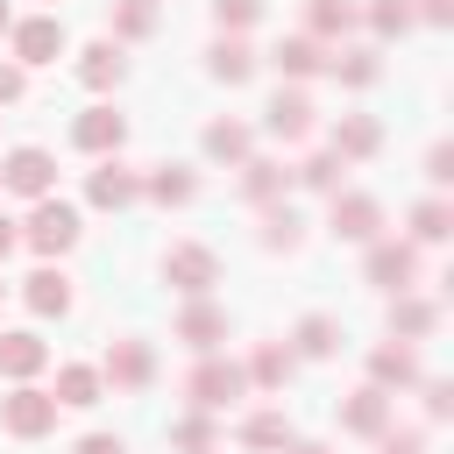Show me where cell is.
<instances>
[{
  "label": "cell",
  "mask_w": 454,
  "mask_h": 454,
  "mask_svg": "<svg viewBox=\"0 0 454 454\" xmlns=\"http://www.w3.org/2000/svg\"><path fill=\"white\" fill-rule=\"evenodd\" d=\"M21 241H28L35 255H64V248L78 241V206H64V199H35L28 220H21Z\"/></svg>",
  "instance_id": "cell-1"
},
{
  "label": "cell",
  "mask_w": 454,
  "mask_h": 454,
  "mask_svg": "<svg viewBox=\"0 0 454 454\" xmlns=\"http://www.w3.org/2000/svg\"><path fill=\"white\" fill-rule=\"evenodd\" d=\"M0 426H7L14 440H43V433L57 426V397L35 390V383H14V397H0Z\"/></svg>",
  "instance_id": "cell-2"
},
{
  "label": "cell",
  "mask_w": 454,
  "mask_h": 454,
  "mask_svg": "<svg viewBox=\"0 0 454 454\" xmlns=\"http://www.w3.org/2000/svg\"><path fill=\"white\" fill-rule=\"evenodd\" d=\"M241 390H248V369H234V362H199V369H192V383H184L192 411H227Z\"/></svg>",
  "instance_id": "cell-3"
},
{
  "label": "cell",
  "mask_w": 454,
  "mask_h": 454,
  "mask_svg": "<svg viewBox=\"0 0 454 454\" xmlns=\"http://www.w3.org/2000/svg\"><path fill=\"white\" fill-rule=\"evenodd\" d=\"M163 277H170L184 298H206V291L220 284V255H213V248H199V241H177V248L163 255Z\"/></svg>",
  "instance_id": "cell-4"
},
{
  "label": "cell",
  "mask_w": 454,
  "mask_h": 454,
  "mask_svg": "<svg viewBox=\"0 0 454 454\" xmlns=\"http://www.w3.org/2000/svg\"><path fill=\"white\" fill-rule=\"evenodd\" d=\"M7 35H14V64H57L64 57V21L57 14H28Z\"/></svg>",
  "instance_id": "cell-5"
},
{
  "label": "cell",
  "mask_w": 454,
  "mask_h": 454,
  "mask_svg": "<svg viewBox=\"0 0 454 454\" xmlns=\"http://www.w3.org/2000/svg\"><path fill=\"white\" fill-rule=\"evenodd\" d=\"M0 184H7V192H21V199H50V184H57L50 149H14V156L0 163Z\"/></svg>",
  "instance_id": "cell-6"
},
{
  "label": "cell",
  "mask_w": 454,
  "mask_h": 454,
  "mask_svg": "<svg viewBox=\"0 0 454 454\" xmlns=\"http://www.w3.org/2000/svg\"><path fill=\"white\" fill-rule=\"evenodd\" d=\"M411 277H419V248H411V241H383V234H376V241H369V284L404 291Z\"/></svg>",
  "instance_id": "cell-7"
},
{
  "label": "cell",
  "mask_w": 454,
  "mask_h": 454,
  "mask_svg": "<svg viewBox=\"0 0 454 454\" xmlns=\"http://www.w3.org/2000/svg\"><path fill=\"white\" fill-rule=\"evenodd\" d=\"M71 142H78L85 156H114V149L128 142V121H121L114 106H85V114H78V128H71Z\"/></svg>",
  "instance_id": "cell-8"
},
{
  "label": "cell",
  "mask_w": 454,
  "mask_h": 454,
  "mask_svg": "<svg viewBox=\"0 0 454 454\" xmlns=\"http://www.w3.org/2000/svg\"><path fill=\"white\" fill-rule=\"evenodd\" d=\"M333 234H340V241H362V248H369V241L383 234V206H376L369 192H348V199H333Z\"/></svg>",
  "instance_id": "cell-9"
},
{
  "label": "cell",
  "mask_w": 454,
  "mask_h": 454,
  "mask_svg": "<svg viewBox=\"0 0 454 454\" xmlns=\"http://www.w3.org/2000/svg\"><path fill=\"white\" fill-rule=\"evenodd\" d=\"M177 340L199 348V355H213V348L227 340V312L206 305V298H184V312H177Z\"/></svg>",
  "instance_id": "cell-10"
},
{
  "label": "cell",
  "mask_w": 454,
  "mask_h": 454,
  "mask_svg": "<svg viewBox=\"0 0 454 454\" xmlns=\"http://www.w3.org/2000/svg\"><path fill=\"white\" fill-rule=\"evenodd\" d=\"M262 128H270L277 142H305V135H312V99H305L298 85H284V92L270 99V114H262Z\"/></svg>",
  "instance_id": "cell-11"
},
{
  "label": "cell",
  "mask_w": 454,
  "mask_h": 454,
  "mask_svg": "<svg viewBox=\"0 0 454 454\" xmlns=\"http://www.w3.org/2000/svg\"><path fill=\"white\" fill-rule=\"evenodd\" d=\"M85 199H92V206H106V213H121V206H135V199H142V177H135V170H121V163H99V170L85 177Z\"/></svg>",
  "instance_id": "cell-12"
},
{
  "label": "cell",
  "mask_w": 454,
  "mask_h": 454,
  "mask_svg": "<svg viewBox=\"0 0 454 454\" xmlns=\"http://www.w3.org/2000/svg\"><path fill=\"white\" fill-rule=\"evenodd\" d=\"M149 376H156V362H149V348H142V340H114V348H106V369H99V383L142 390Z\"/></svg>",
  "instance_id": "cell-13"
},
{
  "label": "cell",
  "mask_w": 454,
  "mask_h": 454,
  "mask_svg": "<svg viewBox=\"0 0 454 454\" xmlns=\"http://www.w3.org/2000/svg\"><path fill=\"white\" fill-rule=\"evenodd\" d=\"M340 426H348V433H369V440H376V433L390 426V390L362 383V390H355V397L340 404Z\"/></svg>",
  "instance_id": "cell-14"
},
{
  "label": "cell",
  "mask_w": 454,
  "mask_h": 454,
  "mask_svg": "<svg viewBox=\"0 0 454 454\" xmlns=\"http://www.w3.org/2000/svg\"><path fill=\"white\" fill-rule=\"evenodd\" d=\"M21 298H28V312H43V319H50V312H57V319H64V312H71V277H64V270H50V262H43V270H35V277H28V291H21Z\"/></svg>",
  "instance_id": "cell-15"
},
{
  "label": "cell",
  "mask_w": 454,
  "mask_h": 454,
  "mask_svg": "<svg viewBox=\"0 0 454 454\" xmlns=\"http://www.w3.org/2000/svg\"><path fill=\"white\" fill-rule=\"evenodd\" d=\"M50 362V348L35 340V333H0V376H14V383H28L35 369Z\"/></svg>",
  "instance_id": "cell-16"
},
{
  "label": "cell",
  "mask_w": 454,
  "mask_h": 454,
  "mask_svg": "<svg viewBox=\"0 0 454 454\" xmlns=\"http://www.w3.org/2000/svg\"><path fill=\"white\" fill-rule=\"evenodd\" d=\"M206 71H213L220 85H248V78H255V50H248L241 35H220V43H213V64H206Z\"/></svg>",
  "instance_id": "cell-17"
},
{
  "label": "cell",
  "mask_w": 454,
  "mask_h": 454,
  "mask_svg": "<svg viewBox=\"0 0 454 454\" xmlns=\"http://www.w3.org/2000/svg\"><path fill=\"white\" fill-rule=\"evenodd\" d=\"M376 142H383V128L369 114H340L333 121V156H355L362 163V156H376Z\"/></svg>",
  "instance_id": "cell-18"
},
{
  "label": "cell",
  "mask_w": 454,
  "mask_h": 454,
  "mask_svg": "<svg viewBox=\"0 0 454 454\" xmlns=\"http://www.w3.org/2000/svg\"><path fill=\"white\" fill-rule=\"evenodd\" d=\"M333 348H340V326H333L326 312H305V319H298V333H291V355H305V362H326Z\"/></svg>",
  "instance_id": "cell-19"
},
{
  "label": "cell",
  "mask_w": 454,
  "mask_h": 454,
  "mask_svg": "<svg viewBox=\"0 0 454 454\" xmlns=\"http://www.w3.org/2000/svg\"><path fill=\"white\" fill-rule=\"evenodd\" d=\"M369 383H376V390L419 383V355H411V348H376V355H369Z\"/></svg>",
  "instance_id": "cell-20"
},
{
  "label": "cell",
  "mask_w": 454,
  "mask_h": 454,
  "mask_svg": "<svg viewBox=\"0 0 454 454\" xmlns=\"http://www.w3.org/2000/svg\"><path fill=\"white\" fill-rule=\"evenodd\" d=\"M270 64H277L284 78H312L326 57H319V35H284V43L270 50Z\"/></svg>",
  "instance_id": "cell-21"
},
{
  "label": "cell",
  "mask_w": 454,
  "mask_h": 454,
  "mask_svg": "<svg viewBox=\"0 0 454 454\" xmlns=\"http://www.w3.org/2000/svg\"><path fill=\"white\" fill-rule=\"evenodd\" d=\"M121 71H128V64H121V50H114V43H85V50H78V78H85L92 92L121 85Z\"/></svg>",
  "instance_id": "cell-22"
},
{
  "label": "cell",
  "mask_w": 454,
  "mask_h": 454,
  "mask_svg": "<svg viewBox=\"0 0 454 454\" xmlns=\"http://www.w3.org/2000/svg\"><path fill=\"white\" fill-rule=\"evenodd\" d=\"M57 404H71V411H85V404H99V369H85V362H71V369H57V390H50Z\"/></svg>",
  "instance_id": "cell-23"
},
{
  "label": "cell",
  "mask_w": 454,
  "mask_h": 454,
  "mask_svg": "<svg viewBox=\"0 0 454 454\" xmlns=\"http://www.w3.org/2000/svg\"><path fill=\"white\" fill-rule=\"evenodd\" d=\"M142 192H149V199H156V206H184V199H192V192H199V177H192V170H184V163H163V170H156V177H149V184H142Z\"/></svg>",
  "instance_id": "cell-24"
},
{
  "label": "cell",
  "mask_w": 454,
  "mask_h": 454,
  "mask_svg": "<svg viewBox=\"0 0 454 454\" xmlns=\"http://www.w3.org/2000/svg\"><path fill=\"white\" fill-rule=\"evenodd\" d=\"M291 369H298V355L291 348H255V362H248V383H262V390H277V383H291Z\"/></svg>",
  "instance_id": "cell-25"
},
{
  "label": "cell",
  "mask_w": 454,
  "mask_h": 454,
  "mask_svg": "<svg viewBox=\"0 0 454 454\" xmlns=\"http://www.w3.org/2000/svg\"><path fill=\"white\" fill-rule=\"evenodd\" d=\"M241 440L262 447V454H277V447H291V419L284 411H255V419H241Z\"/></svg>",
  "instance_id": "cell-26"
},
{
  "label": "cell",
  "mask_w": 454,
  "mask_h": 454,
  "mask_svg": "<svg viewBox=\"0 0 454 454\" xmlns=\"http://www.w3.org/2000/svg\"><path fill=\"white\" fill-rule=\"evenodd\" d=\"M206 156H213V163H241V156H248V128H241V121H213V128H206Z\"/></svg>",
  "instance_id": "cell-27"
},
{
  "label": "cell",
  "mask_w": 454,
  "mask_h": 454,
  "mask_svg": "<svg viewBox=\"0 0 454 454\" xmlns=\"http://www.w3.org/2000/svg\"><path fill=\"white\" fill-rule=\"evenodd\" d=\"M241 192H248L255 206H270V199L284 192V170H277V163H262V156H241Z\"/></svg>",
  "instance_id": "cell-28"
},
{
  "label": "cell",
  "mask_w": 454,
  "mask_h": 454,
  "mask_svg": "<svg viewBox=\"0 0 454 454\" xmlns=\"http://www.w3.org/2000/svg\"><path fill=\"white\" fill-rule=\"evenodd\" d=\"M298 241H305V220L291 206H270L262 213V248H298Z\"/></svg>",
  "instance_id": "cell-29"
},
{
  "label": "cell",
  "mask_w": 454,
  "mask_h": 454,
  "mask_svg": "<svg viewBox=\"0 0 454 454\" xmlns=\"http://www.w3.org/2000/svg\"><path fill=\"white\" fill-rule=\"evenodd\" d=\"M390 326H397V333H433V326H440V312H433L426 298H404V291H397V305H390Z\"/></svg>",
  "instance_id": "cell-30"
},
{
  "label": "cell",
  "mask_w": 454,
  "mask_h": 454,
  "mask_svg": "<svg viewBox=\"0 0 454 454\" xmlns=\"http://www.w3.org/2000/svg\"><path fill=\"white\" fill-rule=\"evenodd\" d=\"M305 21H312V35H348V28H355V7H348V0H312Z\"/></svg>",
  "instance_id": "cell-31"
},
{
  "label": "cell",
  "mask_w": 454,
  "mask_h": 454,
  "mask_svg": "<svg viewBox=\"0 0 454 454\" xmlns=\"http://www.w3.org/2000/svg\"><path fill=\"white\" fill-rule=\"evenodd\" d=\"M298 184H305V192H333V184H340V156H333V149L305 156V163H298Z\"/></svg>",
  "instance_id": "cell-32"
},
{
  "label": "cell",
  "mask_w": 454,
  "mask_h": 454,
  "mask_svg": "<svg viewBox=\"0 0 454 454\" xmlns=\"http://www.w3.org/2000/svg\"><path fill=\"white\" fill-rule=\"evenodd\" d=\"M447 227H454V213H447L440 199H426V206H411V241H447Z\"/></svg>",
  "instance_id": "cell-33"
},
{
  "label": "cell",
  "mask_w": 454,
  "mask_h": 454,
  "mask_svg": "<svg viewBox=\"0 0 454 454\" xmlns=\"http://www.w3.org/2000/svg\"><path fill=\"white\" fill-rule=\"evenodd\" d=\"M419 14H411V0H369V28L376 35H404Z\"/></svg>",
  "instance_id": "cell-34"
},
{
  "label": "cell",
  "mask_w": 454,
  "mask_h": 454,
  "mask_svg": "<svg viewBox=\"0 0 454 454\" xmlns=\"http://www.w3.org/2000/svg\"><path fill=\"white\" fill-rule=\"evenodd\" d=\"M184 454H213V411H192V419H177V433H170Z\"/></svg>",
  "instance_id": "cell-35"
},
{
  "label": "cell",
  "mask_w": 454,
  "mask_h": 454,
  "mask_svg": "<svg viewBox=\"0 0 454 454\" xmlns=\"http://www.w3.org/2000/svg\"><path fill=\"white\" fill-rule=\"evenodd\" d=\"M213 21H220L227 35H241V28L262 21V0H213Z\"/></svg>",
  "instance_id": "cell-36"
},
{
  "label": "cell",
  "mask_w": 454,
  "mask_h": 454,
  "mask_svg": "<svg viewBox=\"0 0 454 454\" xmlns=\"http://www.w3.org/2000/svg\"><path fill=\"white\" fill-rule=\"evenodd\" d=\"M376 71H383V64H376L369 50H348V57H333V78H340V85H376Z\"/></svg>",
  "instance_id": "cell-37"
},
{
  "label": "cell",
  "mask_w": 454,
  "mask_h": 454,
  "mask_svg": "<svg viewBox=\"0 0 454 454\" xmlns=\"http://www.w3.org/2000/svg\"><path fill=\"white\" fill-rule=\"evenodd\" d=\"M114 28H121V35H149V28H156V0H121V7H114Z\"/></svg>",
  "instance_id": "cell-38"
},
{
  "label": "cell",
  "mask_w": 454,
  "mask_h": 454,
  "mask_svg": "<svg viewBox=\"0 0 454 454\" xmlns=\"http://www.w3.org/2000/svg\"><path fill=\"white\" fill-rule=\"evenodd\" d=\"M426 177H433V184H454V149H447V142L426 156Z\"/></svg>",
  "instance_id": "cell-39"
},
{
  "label": "cell",
  "mask_w": 454,
  "mask_h": 454,
  "mask_svg": "<svg viewBox=\"0 0 454 454\" xmlns=\"http://www.w3.org/2000/svg\"><path fill=\"white\" fill-rule=\"evenodd\" d=\"M376 440H383V454H426V440H419V433H390V426H383Z\"/></svg>",
  "instance_id": "cell-40"
},
{
  "label": "cell",
  "mask_w": 454,
  "mask_h": 454,
  "mask_svg": "<svg viewBox=\"0 0 454 454\" xmlns=\"http://www.w3.org/2000/svg\"><path fill=\"white\" fill-rule=\"evenodd\" d=\"M426 411H433V419H447V411H454V390H447V383H440V376H433V383H426Z\"/></svg>",
  "instance_id": "cell-41"
},
{
  "label": "cell",
  "mask_w": 454,
  "mask_h": 454,
  "mask_svg": "<svg viewBox=\"0 0 454 454\" xmlns=\"http://www.w3.org/2000/svg\"><path fill=\"white\" fill-rule=\"evenodd\" d=\"M21 85H28V78H21V64H0V106H7V99H21Z\"/></svg>",
  "instance_id": "cell-42"
},
{
  "label": "cell",
  "mask_w": 454,
  "mask_h": 454,
  "mask_svg": "<svg viewBox=\"0 0 454 454\" xmlns=\"http://www.w3.org/2000/svg\"><path fill=\"white\" fill-rule=\"evenodd\" d=\"M78 454H128V447H121L114 433H85V440H78Z\"/></svg>",
  "instance_id": "cell-43"
},
{
  "label": "cell",
  "mask_w": 454,
  "mask_h": 454,
  "mask_svg": "<svg viewBox=\"0 0 454 454\" xmlns=\"http://www.w3.org/2000/svg\"><path fill=\"white\" fill-rule=\"evenodd\" d=\"M411 14H426V21H454V0H419Z\"/></svg>",
  "instance_id": "cell-44"
},
{
  "label": "cell",
  "mask_w": 454,
  "mask_h": 454,
  "mask_svg": "<svg viewBox=\"0 0 454 454\" xmlns=\"http://www.w3.org/2000/svg\"><path fill=\"white\" fill-rule=\"evenodd\" d=\"M14 241H21V227H14V220H7V213H0V262H7V255H14Z\"/></svg>",
  "instance_id": "cell-45"
},
{
  "label": "cell",
  "mask_w": 454,
  "mask_h": 454,
  "mask_svg": "<svg viewBox=\"0 0 454 454\" xmlns=\"http://www.w3.org/2000/svg\"><path fill=\"white\" fill-rule=\"evenodd\" d=\"M291 454H326V447L319 440H291Z\"/></svg>",
  "instance_id": "cell-46"
},
{
  "label": "cell",
  "mask_w": 454,
  "mask_h": 454,
  "mask_svg": "<svg viewBox=\"0 0 454 454\" xmlns=\"http://www.w3.org/2000/svg\"><path fill=\"white\" fill-rule=\"evenodd\" d=\"M7 28H14V14H7V0H0V35H7Z\"/></svg>",
  "instance_id": "cell-47"
},
{
  "label": "cell",
  "mask_w": 454,
  "mask_h": 454,
  "mask_svg": "<svg viewBox=\"0 0 454 454\" xmlns=\"http://www.w3.org/2000/svg\"><path fill=\"white\" fill-rule=\"evenodd\" d=\"M0 298H7V284H0Z\"/></svg>",
  "instance_id": "cell-48"
}]
</instances>
